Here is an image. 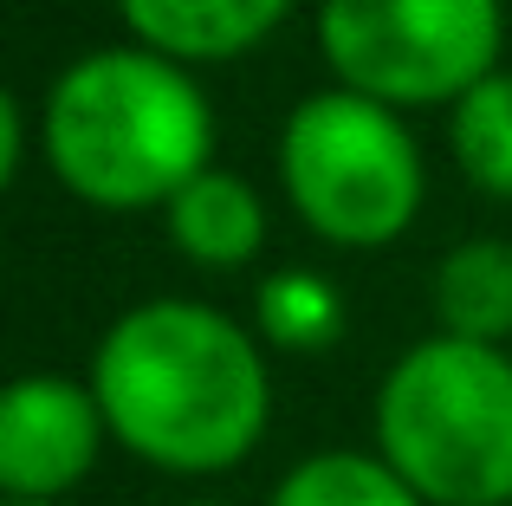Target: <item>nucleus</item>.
<instances>
[{
	"mask_svg": "<svg viewBox=\"0 0 512 506\" xmlns=\"http://www.w3.org/2000/svg\"><path fill=\"white\" fill-rule=\"evenodd\" d=\"M111 422L91 377H13L0 396V500H65L91 481Z\"/></svg>",
	"mask_w": 512,
	"mask_h": 506,
	"instance_id": "nucleus-6",
	"label": "nucleus"
},
{
	"mask_svg": "<svg viewBox=\"0 0 512 506\" xmlns=\"http://www.w3.org/2000/svg\"><path fill=\"white\" fill-rule=\"evenodd\" d=\"M376 455L428 506H512V351L409 344L376 383Z\"/></svg>",
	"mask_w": 512,
	"mask_h": 506,
	"instance_id": "nucleus-3",
	"label": "nucleus"
},
{
	"mask_svg": "<svg viewBox=\"0 0 512 506\" xmlns=\"http://www.w3.org/2000/svg\"><path fill=\"white\" fill-rule=\"evenodd\" d=\"M299 0H117V20L137 46L182 65H234L286 26Z\"/></svg>",
	"mask_w": 512,
	"mask_h": 506,
	"instance_id": "nucleus-7",
	"label": "nucleus"
},
{
	"mask_svg": "<svg viewBox=\"0 0 512 506\" xmlns=\"http://www.w3.org/2000/svg\"><path fill=\"white\" fill-rule=\"evenodd\" d=\"M188 506H221V500H188Z\"/></svg>",
	"mask_w": 512,
	"mask_h": 506,
	"instance_id": "nucleus-15",
	"label": "nucleus"
},
{
	"mask_svg": "<svg viewBox=\"0 0 512 506\" xmlns=\"http://www.w3.org/2000/svg\"><path fill=\"white\" fill-rule=\"evenodd\" d=\"M39 156L72 202L156 215L214 163V104L195 65L150 46L78 52L39 104Z\"/></svg>",
	"mask_w": 512,
	"mask_h": 506,
	"instance_id": "nucleus-2",
	"label": "nucleus"
},
{
	"mask_svg": "<svg viewBox=\"0 0 512 506\" xmlns=\"http://www.w3.org/2000/svg\"><path fill=\"white\" fill-rule=\"evenodd\" d=\"M266 506H428V500L415 494L376 448L370 455H363V448H318L299 468L279 474V487H273Z\"/></svg>",
	"mask_w": 512,
	"mask_h": 506,
	"instance_id": "nucleus-11",
	"label": "nucleus"
},
{
	"mask_svg": "<svg viewBox=\"0 0 512 506\" xmlns=\"http://www.w3.org/2000/svg\"><path fill=\"white\" fill-rule=\"evenodd\" d=\"M435 325L448 338L474 344H506L512 351V241L474 234L454 241L435 266Z\"/></svg>",
	"mask_w": 512,
	"mask_h": 506,
	"instance_id": "nucleus-9",
	"label": "nucleus"
},
{
	"mask_svg": "<svg viewBox=\"0 0 512 506\" xmlns=\"http://www.w3.org/2000/svg\"><path fill=\"white\" fill-rule=\"evenodd\" d=\"M20 156H26V104L20 91H0V182H20Z\"/></svg>",
	"mask_w": 512,
	"mask_h": 506,
	"instance_id": "nucleus-13",
	"label": "nucleus"
},
{
	"mask_svg": "<svg viewBox=\"0 0 512 506\" xmlns=\"http://www.w3.org/2000/svg\"><path fill=\"white\" fill-rule=\"evenodd\" d=\"M402 117L409 111L350 85H325L292 104L279 124V195L292 202L299 228L350 253L396 247L415 228L428 163Z\"/></svg>",
	"mask_w": 512,
	"mask_h": 506,
	"instance_id": "nucleus-4",
	"label": "nucleus"
},
{
	"mask_svg": "<svg viewBox=\"0 0 512 506\" xmlns=\"http://www.w3.org/2000/svg\"><path fill=\"white\" fill-rule=\"evenodd\" d=\"M253 331H260L266 351L325 357L344 338V292L312 266H279L253 292Z\"/></svg>",
	"mask_w": 512,
	"mask_h": 506,
	"instance_id": "nucleus-10",
	"label": "nucleus"
},
{
	"mask_svg": "<svg viewBox=\"0 0 512 506\" xmlns=\"http://www.w3.org/2000/svg\"><path fill=\"white\" fill-rule=\"evenodd\" d=\"M331 78L396 111H454L500 72V0H318Z\"/></svg>",
	"mask_w": 512,
	"mask_h": 506,
	"instance_id": "nucleus-5",
	"label": "nucleus"
},
{
	"mask_svg": "<svg viewBox=\"0 0 512 506\" xmlns=\"http://www.w3.org/2000/svg\"><path fill=\"white\" fill-rule=\"evenodd\" d=\"M0 506H65V500H0Z\"/></svg>",
	"mask_w": 512,
	"mask_h": 506,
	"instance_id": "nucleus-14",
	"label": "nucleus"
},
{
	"mask_svg": "<svg viewBox=\"0 0 512 506\" xmlns=\"http://www.w3.org/2000/svg\"><path fill=\"white\" fill-rule=\"evenodd\" d=\"M163 228H169L175 253H182L195 273H240V266L260 260L273 221H266V202H260V189H253L247 176L208 163L163 208Z\"/></svg>",
	"mask_w": 512,
	"mask_h": 506,
	"instance_id": "nucleus-8",
	"label": "nucleus"
},
{
	"mask_svg": "<svg viewBox=\"0 0 512 506\" xmlns=\"http://www.w3.org/2000/svg\"><path fill=\"white\" fill-rule=\"evenodd\" d=\"M91 390L111 442L156 474H234L273 422V370L260 331L201 299H143L104 325Z\"/></svg>",
	"mask_w": 512,
	"mask_h": 506,
	"instance_id": "nucleus-1",
	"label": "nucleus"
},
{
	"mask_svg": "<svg viewBox=\"0 0 512 506\" xmlns=\"http://www.w3.org/2000/svg\"><path fill=\"white\" fill-rule=\"evenodd\" d=\"M448 150L454 169L493 202H512V72H487L461 104L448 111Z\"/></svg>",
	"mask_w": 512,
	"mask_h": 506,
	"instance_id": "nucleus-12",
	"label": "nucleus"
}]
</instances>
